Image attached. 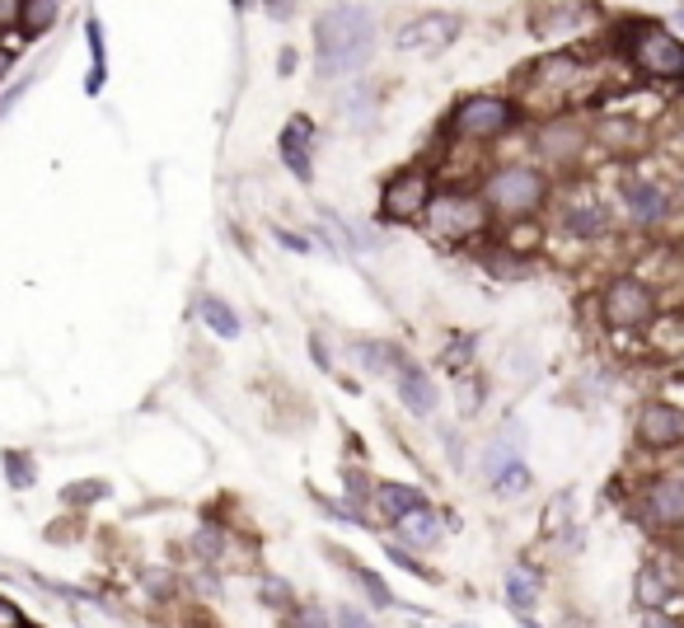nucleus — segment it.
Wrapping results in <instances>:
<instances>
[{
	"label": "nucleus",
	"mask_w": 684,
	"mask_h": 628,
	"mask_svg": "<svg viewBox=\"0 0 684 628\" xmlns=\"http://www.w3.org/2000/svg\"><path fill=\"white\" fill-rule=\"evenodd\" d=\"M272 235H277V244H287L291 254H310V239H305V235H291V231H282V225H277Z\"/></svg>",
	"instance_id": "29"
},
{
	"label": "nucleus",
	"mask_w": 684,
	"mask_h": 628,
	"mask_svg": "<svg viewBox=\"0 0 684 628\" xmlns=\"http://www.w3.org/2000/svg\"><path fill=\"white\" fill-rule=\"evenodd\" d=\"M506 605H512L520 619L535 615V605H539V577H535L530 568H512V572H506Z\"/></svg>",
	"instance_id": "17"
},
{
	"label": "nucleus",
	"mask_w": 684,
	"mask_h": 628,
	"mask_svg": "<svg viewBox=\"0 0 684 628\" xmlns=\"http://www.w3.org/2000/svg\"><path fill=\"white\" fill-rule=\"evenodd\" d=\"M680 20H684V5H680Z\"/></svg>",
	"instance_id": "31"
},
{
	"label": "nucleus",
	"mask_w": 684,
	"mask_h": 628,
	"mask_svg": "<svg viewBox=\"0 0 684 628\" xmlns=\"http://www.w3.org/2000/svg\"><path fill=\"white\" fill-rule=\"evenodd\" d=\"M487 483H493V493H502V497H516V493L530 487V464L520 460L512 431H506L502 441L487 450Z\"/></svg>",
	"instance_id": "9"
},
{
	"label": "nucleus",
	"mask_w": 684,
	"mask_h": 628,
	"mask_svg": "<svg viewBox=\"0 0 684 628\" xmlns=\"http://www.w3.org/2000/svg\"><path fill=\"white\" fill-rule=\"evenodd\" d=\"M642 507L657 526H680L684 520V479H652L647 483Z\"/></svg>",
	"instance_id": "14"
},
{
	"label": "nucleus",
	"mask_w": 684,
	"mask_h": 628,
	"mask_svg": "<svg viewBox=\"0 0 684 628\" xmlns=\"http://www.w3.org/2000/svg\"><path fill=\"white\" fill-rule=\"evenodd\" d=\"M427 206H431V193H427L423 169H403L380 188V216L384 221H417V216H427Z\"/></svg>",
	"instance_id": "6"
},
{
	"label": "nucleus",
	"mask_w": 684,
	"mask_h": 628,
	"mask_svg": "<svg viewBox=\"0 0 684 628\" xmlns=\"http://www.w3.org/2000/svg\"><path fill=\"white\" fill-rule=\"evenodd\" d=\"M10 66H14V57L10 52H0V76H10Z\"/></svg>",
	"instance_id": "30"
},
{
	"label": "nucleus",
	"mask_w": 684,
	"mask_h": 628,
	"mask_svg": "<svg viewBox=\"0 0 684 628\" xmlns=\"http://www.w3.org/2000/svg\"><path fill=\"white\" fill-rule=\"evenodd\" d=\"M347 352H352V361L366 375H394L399 371V352L390 343H352Z\"/></svg>",
	"instance_id": "18"
},
{
	"label": "nucleus",
	"mask_w": 684,
	"mask_h": 628,
	"mask_svg": "<svg viewBox=\"0 0 684 628\" xmlns=\"http://www.w3.org/2000/svg\"><path fill=\"white\" fill-rule=\"evenodd\" d=\"M352 572H357V582L366 586V596H371V601H375L380 609H390V605H394V591H390V586H384V577H380V572H371V568H361V563H357Z\"/></svg>",
	"instance_id": "23"
},
{
	"label": "nucleus",
	"mask_w": 684,
	"mask_h": 628,
	"mask_svg": "<svg viewBox=\"0 0 684 628\" xmlns=\"http://www.w3.org/2000/svg\"><path fill=\"white\" fill-rule=\"evenodd\" d=\"M333 624H338V628H375L371 615H366V609H357V605H343L338 615H333Z\"/></svg>",
	"instance_id": "26"
},
{
	"label": "nucleus",
	"mask_w": 684,
	"mask_h": 628,
	"mask_svg": "<svg viewBox=\"0 0 684 628\" xmlns=\"http://www.w3.org/2000/svg\"><path fill=\"white\" fill-rule=\"evenodd\" d=\"M282 160H287V169L295 173V179H305L310 183V173H314V160H310V150H314V122L310 117H301L295 113L287 127H282Z\"/></svg>",
	"instance_id": "12"
},
{
	"label": "nucleus",
	"mask_w": 684,
	"mask_h": 628,
	"mask_svg": "<svg viewBox=\"0 0 684 628\" xmlns=\"http://www.w3.org/2000/svg\"><path fill=\"white\" fill-rule=\"evenodd\" d=\"M665 596H671V586H665L661 572H657V568H642V572H638V601H642V605H661Z\"/></svg>",
	"instance_id": "22"
},
{
	"label": "nucleus",
	"mask_w": 684,
	"mask_h": 628,
	"mask_svg": "<svg viewBox=\"0 0 684 628\" xmlns=\"http://www.w3.org/2000/svg\"><path fill=\"white\" fill-rule=\"evenodd\" d=\"M563 221H568L572 235H601V231H609V212H605V206H572Z\"/></svg>",
	"instance_id": "20"
},
{
	"label": "nucleus",
	"mask_w": 684,
	"mask_h": 628,
	"mask_svg": "<svg viewBox=\"0 0 684 628\" xmlns=\"http://www.w3.org/2000/svg\"><path fill=\"white\" fill-rule=\"evenodd\" d=\"M24 628H33V624H24Z\"/></svg>",
	"instance_id": "32"
},
{
	"label": "nucleus",
	"mask_w": 684,
	"mask_h": 628,
	"mask_svg": "<svg viewBox=\"0 0 684 628\" xmlns=\"http://www.w3.org/2000/svg\"><path fill=\"white\" fill-rule=\"evenodd\" d=\"M460 38V20L446 10H427V14H413L394 29V47L399 52H417V57H441V52Z\"/></svg>",
	"instance_id": "5"
},
{
	"label": "nucleus",
	"mask_w": 684,
	"mask_h": 628,
	"mask_svg": "<svg viewBox=\"0 0 684 628\" xmlns=\"http://www.w3.org/2000/svg\"><path fill=\"white\" fill-rule=\"evenodd\" d=\"M0 628H24V609L0 596Z\"/></svg>",
	"instance_id": "28"
},
{
	"label": "nucleus",
	"mask_w": 684,
	"mask_h": 628,
	"mask_svg": "<svg viewBox=\"0 0 684 628\" xmlns=\"http://www.w3.org/2000/svg\"><path fill=\"white\" fill-rule=\"evenodd\" d=\"M295 628H328V615L319 605H301L295 609Z\"/></svg>",
	"instance_id": "27"
},
{
	"label": "nucleus",
	"mask_w": 684,
	"mask_h": 628,
	"mask_svg": "<svg viewBox=\"0 0 684 628\" xmlns=\"http://www.w3.org/2000/svg\"><path fill=\"white\" fill-rule=\"evenodd\" d=\"M628 57H633L647 76H684V43L671 38L657 20L633 24V43H628Z\"/></svg>",
	"instance_id": "4"
},
{
	"label": "nucleus",
	"mask_w": 684,
	"mask_h": 628,
	"mask_svg": "<svg viewBox=\"0 0 684 628\" xmlns=\"http://www.w3.org/2000/svg\"><path fill=\"white\" fill-rule=\"evenodd\" d=\"M543 193H549V183H543V173L530 165H506L487 179V202H493L502 216H530L543 202Z\"/></svg>",
	"instance_id": "2"
},
{
	"label": "nucleus",
	"mask_w": 684,
	"mask_h": 628,
	"mask_svg": "<svg viewBox=\"0 0 684 628\" xmlns=\"http://www.w3.org/2000/svg\"><path fill=\"white\" fill-rule=\"evenodd\" d=\"M605 319L614 328H638L652 319V291H647L638 277H619L609 291H605Z\"/></svg>",
	"instance_id": "8"
},
{
	"label": "nucleus",
	"mask_w": 684,
	"mask_h": 628,
	"mask_svg": "<svg viewBox=\"0 0 684 628\" xmlns=\"http://www.w3.org/2000/svg\"><path fill=\"white\" fill-rule=\"evenodd\" d=\"M399 535H403V545L436 549V545H441V535H446V526H441V516H436L431 507H423V512H413V516L399 520Z\"/></svg>",
	"instance_id": "16"
},
{
	"label": "nucleus",
	"mask_w": 684,
	"mask_h": 628,
	"mask_svg": "<svg viewBox=\"0 0 684 628\" xmlns=\"http://www.w3.org/2000/svg\"><path fill=\"white\" fill-rule=\"evenodd\" d=\"M390 558H394V563H399L403 572H413V577H427V582H436V577H431V572H427L423 563H417V558H413L408 549H403V545H390Z\"/></svg>",
	"instance_id": "25"
},
{
	"label": "nucleus",
	"mask_w": 684,
	"mask_h": 628,
	"mask_svg": "<svg viewBox=\"0 0 684 628\" xmlns=\"http://www.w3.org/2000/svg\"><path fill=\"white\" fill-rule=\"evenodd\" d=\"M427 216H431V225L446 239H469L473 231H483V221H487L483 202L469 198V193H441V198H431Z\"/></svg>",
	"instance_id": "7"
},
{
	"label": "nucleus",
	"mask_w": 684,
	"mask_h": 628,
	"mask_svg": "<svg viewBox=\"0 0 684 628\" xmlns=\"http://www.w3.org/2000/svg\"><path fill=\"white\" fill-rule=\"evenodd\" d=\"M5 474L14 487H33V460L20 456V450H5Z\"/></svg>",
	"instance_id": "24"
},
{
	"label": "nucleus",
	"mask_w": 684,
	"mask_h": 628,
	"mask_svg": "<svg viewBox=\"0 0 684 628\" xmlns=\"http://www.w3.org/2000/svg\"><path fill=\"white\" fill-rule=\"evenodd\" d=\"M624 212L633 225H661L671 216V198H665V188L652 179H628L624 183Z\"/></svg>",
	"instance_id": "11"
},
{
	"label": "nucleus",
	"mask_w": 684,
	"mask_h": 628,
	"mask_svg": "<svg viewBox=\"0 0 684 628\" xmlns=\"http://www.w3.org/2000/svg\"><path fill=\"white\" fill-rule=\"evenodd\" d=\"M512 122H516V103L502 94H473L450 113V127H455V136H464V142H493Z\"/></svg>",
	"instance_id": "3"
},
{
	"label": "nucleus",
	"mask_w": 684,
	"mask_h": 628,
	"mask_svg": "<svg viewBox=\"0 0 684 628\" xmlns=\"http://www.w3.org/2000/svg\"><path fill=\"white\" fill-rule=\"evenodd\" d=\"M57 14H61V5H52V0H47V5H38V0H29V5L14 10V20H20V29H24V33H43V29H52V20H57Z\"/></svg>",
	"instance_id": "21"
},
{
	"label": "nucleus",
	"mask_w": 684,
	"mask_h": 628,
	"mask_svg": "<svg viewBox=\"0 0 684 628\" xmlns=\"http://www.w3.org/2000/svg\"><path fill=\"white\" fill-rule=\"evenodd\" d=\"M394 385H399L403 408H408L413 417H431V413H436V385H431V375H427V371H417L413 361H399Z\"/></svg>",
	"instance_id": "13"
},
{
	"label": "nucleus",
	"mask_w": 684,
	"mask_h": 628,
	"mask_svg": "<svg viewBox=\"0 0 684 628\" xmlns=\"http://www.w3.org/2000/svg\"><path fill=\"white\" fill-rule=\"evenodd\" d=\"M198 314H202V324L212 328L216 338H239V314L221 301V295H202L198 301Z\"/></svg>",
	"instance_id": "19"
},
{
	"label": "nucleus",
	"mask_w": 684,
	"mask_h": 628,
	"mask_svg": "<svg viewBox=\"0 0 684 628\" xmlns=\"http://www.w3.org/2000/svg\"><path fill=\"white\" fill-rule=\"evenodd\" d=\"M638 441L665 450V446H680L684 441V408L675 404H647L638 413Z\"/></svg>",
	"instance_id": "10"
},
{
	"label": "nucleus",
	"mask_w": 684,
	"mask_h": 628,
	"mask_svg": "<svg viewBox=\"0 0 684 628\" xmlns=\"http://www.w3.org/2000/svg\"><path fill=\"white\" fill-rule=\"evenodd\" d=\"M371 52H375L371 10L333 5V10L319 14V24H314V71H319L324 80H343V76L366 71Z\"/></svg>",
	"instance_id": "1"
},
{
	"label": "nucleus",
	"mask_w": 684,
	"mask_h": 628,
	"mask_svg": "<svg viewBox=\"0 0 684 628\" xmlns=\"http://www.w3.org/2000/svg\"><path fill=\"white\" fill-rule=\"evenodd\" d=\"M371 502H375V512H380V516H390V520H394V526H399L403 516H413V512L431 507L423 487H408V483H375Z\"/></svg>",
	"instance_id": "15"
}]
</instances>
